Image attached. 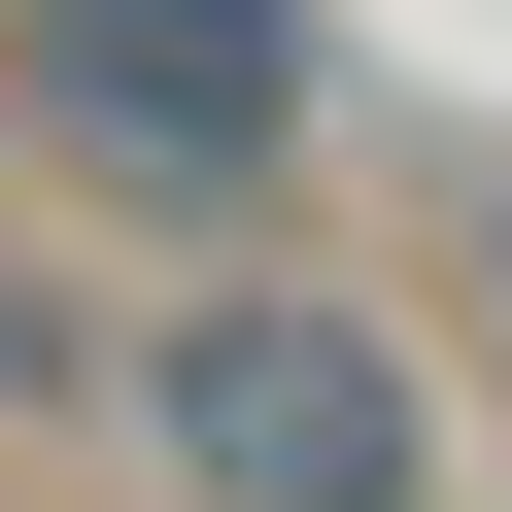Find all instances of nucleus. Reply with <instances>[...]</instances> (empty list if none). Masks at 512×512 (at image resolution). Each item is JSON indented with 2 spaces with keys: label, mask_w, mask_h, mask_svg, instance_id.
Returning <instances> with one entry per match:
<instances>
[{
  "label": "nucleus",
  "mask_w": 512,
  "mask_h": 512,
  "mask_svg": "<svg viewBox=\"0 0 512 512\" xmlns=\"http://www.w3.org/2000/svg\"><path fill=\"white\" fill-rule=\"evenodd\" d=\"M103 444H137V512H444V308L308 274V239H205V274H137Z\"/></svg>",
  "instance_id": "nucleus-1"
},
{
  "label": "nucleus",
  "mask_w": 512,
  "mask_h": 512,
  "mask_svg": "<svg viewBox=\"0 0 512 512\" xmlns=\"http://www.w3.org/2000/svg\"><path fill=\"white\" fill-rule=\"evenodd\" d=\"M0 103H35V205H103V239H274L308 205V137H342V35L308 0H0Z\"/></svg>",
  "instance_id": "nucleus-2"
},
{
  "label": "nucleus",
  "mask_w": 512,
  "mask_h": 512,
  "mask_svg": "<svg viewBox=\"0 0 512 512\" xmlns=\"http://www.w3.org/2000/svg\"><path fill=\"white\" fill-rule=\"evenodd\" d=\"M103 376H137V274H103L69 205H0V444H35V410H103Z\"/></svg>",
  "instance_id": "nucleus-3"
},
{
  "label": "nucleus",
  "mask_w": 512,
  "mask_h": 512,
  "mask_svg": "<svg viewBox=\"0 0 512 512\" xmlns=\"http://www.w3.org/2000/svg\"><path fill=\"white\" fill-rule=\"evenodd\" d=\"M444 342H478V376H512V171H478V205H444Z\"/></svg>",
  "instance_id": "nucleus-4"
}]
</instances>
